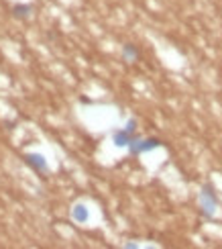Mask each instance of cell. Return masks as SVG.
<instances>
[{
	"mask_svg": "<svg viewBox=\"0 0 222 249\" xmlns=\"http://www.w3.org/2000/svg\"><path fill=\"white\" fill-rule=\"evenodd\" d=\"M200 206H202V214L206 216V219H210V216L214 214L216 211V206H218V196L214 192V186L212 184H204L202 186V190H200Z\"/></svg>",
	"mask_w": 222,
	"mask_h": 249,
	"instance_id": "cell-1",
	"label": "cell"
},
{
	"mask_svg": "<svg viewBox=\"0 0 222 249\" xmlns=\"http://www.w3.org/2000/svg\"><path fill=\"white\" fill-rule=\"evenodd\" d=\"M4 124H6V129H8V131H13V129H15V124H17V123H13V121H6Z\"/></svg>",
	"mask_w": 222,
	"mask_h": 249,
	"instance_id": "cell-8",
	"label": "cell"
},
{
	"mask_svg": "<svg viewBox=\"0 0 222 249\" xmlns=\"http://www.w3.org/2000/svg\"><path fill=\"white\" fill-rule=\"evenodd\" d=\"M71 216H73V221H76V223H88L90 213H88V209L84 204H76L71 209Z\"/></svg>",
	"mask_w": 222,
	"mask_h": 249,
	"instance_id": "cell-5",
	"label": "cell"
},
{
	"mask_svg": "<svg viewBox=\"0 0 222 249\" xmlns=\"http://www.w3.org/2000/svg\"><path fill=\"white\" fill-rule=\"evenodd\" d=\"M122 59H124V61H135V59H139V49H137L133 43L122 45Z\"/></svg>",
	"mask_w": 222,
	"mask_h": 249,
	"instance_id": "cell-7",
	"label": "cell"
},
{
	"mask_svg": "<svg viewBox=\"0 0 222 249\" xmlns=\"http://www.w3.org/2000/svg\"><path fill=\"white\" fill-rule=\"evenodd\" d=\"M135 139H137V133L129 131L126 127L120 129V131H116V133L112 135V141H114L116 147H129V145H131Z\"/></svg>",
	"mask_w": 222,
	"mask_h": 249,
	"instance_id": "cell-4",
	"label": "cell"
},
{
	"mask_svg": "<svg viewBox=\"0 0 222 249\" xmlns=\"http://www.w3.org/2000/svg\"><path fill=\"white\" fill-rule=\"evenodd\" d=\"M23 160H25V163L29 165V168L35 170L37 174H47L49 172V163H47L43 153H25Z\"/></svg>",
	"mask_w": 222,
	"mask_h": 249,
	"instance_id": "cell-3",
	"label": "cell"
},
{
	"mask_svg": "<svg viewBox=\"0 0 222 249\" xmlns=\"http://www.w3.org/2000/svg\"><path fill=\"white\" fill-rule=\"evenodd\" d=\"M31 13H33V6H31V4H15V6H13V15H15L17 18H20V20L29 18Z\"/></svg>",
	"mask_w": 222,
	"mask_h": 249,
	"instance_id": "cell-6",
	"label": "cell"
},
{
	"mask_svg": "<svg viewBox=\"0 0 222 249\" xmlns=\"http://www.w3.org/2000/svg\"><path fill=\"white\" fill-rule=\"evenodd\" d=\"M161 145H163V141L157 139V137H149V139H139V137H137L129 145V151L133 155H141V153H147V151H153L157 147H161Z\"/></svg>",
	"mask_w": 222,
	"mask_h": 249,
	"instance_id": "cell-2",
	"label": "cell"
}]
</instances>
